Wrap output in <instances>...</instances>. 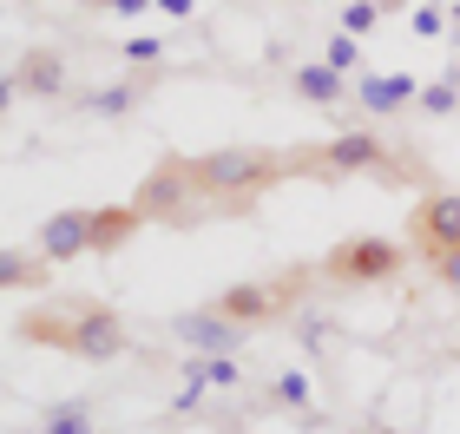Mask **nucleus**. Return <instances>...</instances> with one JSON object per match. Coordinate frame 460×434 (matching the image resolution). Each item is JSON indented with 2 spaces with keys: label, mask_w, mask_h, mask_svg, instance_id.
Instances as JSON below:
<instances>
[{
  "label": "nucleus",
  "mask_w": 460,
  "mask_h": 434,
  "mask_svg": "<svg viewBox=\"0 0 460 434\" xmlns=\"http://www.w3.org/2000/svg\"><path fill=\"white\" fill-rule=\"evenodd\" d=\"M158 13H172V20H191L198 7H191V0H158Z\"/></svg>",
  "instance_id": "obj_27"
},
{
  "label": "nucleus",
  "mask_w": 460,
  "mask_h": 434,
  "mask_svg": "<svg viewBox=\"0 0 460 434\" xmlns=\"http://www.w3.org/2000/svg\"><path fill=\"white\" fill-rule=\"evenodd\" d=\"M289 86H296L309 106H342V99H349V79L329 73L323 59H316V66H296V79H289Z\"/></svg>",
  "instance_id": "obj_15"
},
{
  "label": "nucleus",
  "mask_w": 460,
  "mask_h": 434,
  "mask_svg": "<svg viewBox=\"0 0 460 434\" xmlns=\"http://www.w3.org/2000/svg\"><path fill=\"white\" fill-rule=\"evenodd\" d=\"M263 408H277V415H309V376L303 368H283V376L270 382Z\"/></svg>",
  "instance_id": "obj_18"
},
{
  "label": "nucleus",
  "mask_w": 460,
  "mask_h": 434,
  "mask_svg": "<svg viewBox=\"0 0 460 434\" xmlns=\"http://www.w3.org/2000/svg\"><path fill=\"white\" fill-rule=\"evenodd\" d=\"M289 164H316V178H349V172H388V145L382 132H336L329 145L289 152ZM394 178V172H388Z\"/></svg>",
  "instance_id": "obj_3"
},
{
  "label": "nucleus",
  "mask_w": 460,
  "mask_h": 434,
  "mask_svg": "<svg viewBox=\"0 0 460 434\" xmlns=\"http://www.w3.org/2000/svg\"><path fill=\"white\" fill-rule=\"evenodd\" d=\"M13 99H20V86H13V73H7V79H0V119H7V106H13Z\"/></svg>",
  "instance_id": "obj_28"
},
{
  "label": "nucleus",
  "mask_w": 460,
  "mask_h": 434,
  "mask_svg": "<svg viewBox=\"0 0 460 434\" xmlns=\"http://www.w3.org/2000/svg\"><path fill=\"white\" fill-rule=\"evenodd\" d=\"M447 27H454V20H447V7H434V0H428V7H414V13H408V33H414V40H441Z\"/></svg>",
  "instance_id": "obj_23"
},
{
  "label": "nucleus",
  "mask_w": 460,
  "mask_h": 434,
  "mask_svg": "<svg viewBox=\"0 0 460 434\" xmlns=\"http://www.w3.org/2000/svg\"><path fill=\"white\" fill-rule=\"evenodd\" d=\"M237 382H243L237 356H191L184 362V388H198V395H230Z\"/></svg>",
  "instance_id": "obj_14"
},
{
  "label": "nucleus",
  "mask_w": 460,
  "mask_h": 434,
  "mask_svg": "<svg viewBox=\"0 0 460 434\" xmlns=\"http://www.w3.org/2000/svg\"><path fill=\"white\" fill-rule=\"evenodd\" d=\"M138 224H145V211H138L132 198H125V204H99V211H93V257L125 251V244L138 237Z\"/></svg>",
  "instance_id": "obj_11"
},
{
  "label": "nucleus",
  "mask_w": 460,
  "mask_h": 434,
  "mask_svg": "<svg viewBox=\"0 0 460 434\" xmlns=\"http://www.w3.org/2000/svg\"><path fill=\"white\" fill-rule=\"evenodd\" d=\"M172 336H178L184 349H191V356H237L250 329H237V323H224L217 309L204 303V309H191V316H178V323H172Z\"/></svg>",
  "instance_id": "obj_8"
},
{
  "label": "nucleus",
  "mask_w": 460,
  "mask_h": 434,
  "mask_svg": "<svg viewBox=\"0 0 460 434\" xmlns=\"http://www.w3.org/2000/svg\"><path fill=\"white\" fill-rule=\"evenodd\" d=\"M191 178L204 204L217 211H250L257 191H270L277 178H289V152H263V145H224V152L191 158Z\"/></svg>",
  "instance_id": "obj_1"
},
{
  "label": "nucleus",
  "mask_w": 460,
  "mask_h": 434,
  "mask_svg": "<svg viewBox=\"0 0 460 434\" xmlns=\"http://www.w3.org/2000/svg\"><path fill=\"white\" fill-rule=\"evenodd\" d=\"M93 402H53L47 415H40V434H93Z\"/></svg>",
  "instance_id": "obj_19"
},
{
  "label": "nucleus",
  "mask_w": 460,
  "mask_h": 434,
  "mask_svg": "<svg viewBox=\"0 0 460 434\" xmlns=\"http://www.w3.org/2000/svg\"><path fill=\"white\" fill-rule=\"evenodd\" d=\"M375 27H382V0H349V7H342V33L362 40V33H375Z\"/></svg>",
  "instance_id": "obj_22"
},
{
  "label": "nucleus",
  "mask_w": 460,
  "mask_h": 434,
  "mask_svg": "<svg viewBox=\"0 0 460 434\" xmlns=\"http://www.w3.org/2000/svg\"><path fill=\"white\" fill-rule=\"evenodd\" d=\"M125 349H132V336H125V323L112 316L106 303H73V349H66V356H79V362H119Z\"/></svg>",
  "instance_id": "obj_7"
},
{
  "label": "nucleus",
  "mask_w": 460,
  "mask_h": 434,
  "mask_svg": "<svg viewBox=\"0 0 460 434\" xmlns=\"http://www.w3.org/2000/svg\"><path fill=\"white\" fill-rule=\"evenodd\" d=\"M402 244H388V237H342L336 251L323 257V277H336V283H388V277H402Z\"/></svg>",
  "instance_id": "obj_4"
},
{
  "label": "nucleus",
  "mask_w": 460,
  "mask_h": 434,
  "mask_svg": "<svg viewBox=\"0 0 460 434\" xmlns=\"http://www.w3.org/2000/svg\"><path fill=\"white\" fill-rule=\"evenodd\" d=\"M20 342L33 349H73V303H47L20 316Z\"/></svg>",
  "instance_id": "obj_12"
},
{
  "label": "nucleus",
  "mask_w": 460,
  "mask_h": 434,
  "mask_svg": "<svg viewBox=\"0 0 460 434\" xmlns=\"http://www.w3.org/2000/svg\"><path fill=\"white\" fill-rule=\"evenodd\" d=\"M93 7H106V13H145L152 0H93Z\"/></svg>",
  "instance_id": "obj_26"
},
{
  "label": "nucleus",
  "mask_w": 460,
  "mask_h": 434,
  "mask_svg": "<svg viewBox=\"0 0 460 434\" xmlns=\"http://www.w3.org/2000/svg\"><path fill=\"white\" fill-rule=\"evenodd\" d=\"M414 106H421L428 119H454L460 112V86H454V79H428V86L414 93Z\"/></svg>",
  "instance_id": "obj_21"
},
{
  "label": "nucleus",
  "mask_w": 460,
  "mask_h": 434,
  "mask_svg": "<svg viewBox=\"0 0 460 434\" xmlns=\"http://www.w3.org/2000/svg\"><path fill=\"white\" fill-rule=\"evenodd\" d=\"M93 434H112V428H93Z\"/></svg>",
  "instance_id": "obj_32"
},
{
  "label": "nucleus",
  "mask_w": 460,
  "mask_h": 434,
  "mask_svg": "<svg viewBox=\"0 0 460 434\" xmlns=\"http://www.w3.org/2000/svg\"><path fill=\"white\" fill-rule=\"evenodd\" d=\"M362 434H394V428H388V421H368V428H362Z\"/></svg>",
  "instance_id": "obj_29"
},
{
  "label": "nucleus",
  "mask_w": 460,
  "mask_h": 434,
  "mask_svg": "<svg viewBox=\"0 0 460 434\" xmlns=\"http://www.w3.org/2000/svg\"><path fill=\"white\" fill-rule=\"evenodd\" d=\"M33 251L47 257V263H73V257H86V251H93V211H53L47 224H40Z\"/></svg>",
  "instance_id": "obj_9"
},
{
  "label": "nucleus",
  "mask_w": 460,
  "mask_h": 434,
  "mask_svg": "<svg viewBox=\"0 0 460 434\" xmlns=\"http://www.w3.org/2000/svg\"><path fill=\"white\" fill-rule=\"evenodd\" d=\"M447 20H454V33H460V0H454V7H447Z\"/></svg>",
  "instance_id": "obj_31"
},
{
  "label": "nucleus",
  "mask_w": 460,
  "mask_h": 434,
  "mask_svg": "<svg viewBox=\"0 0 460 434\" xmlns=\"http://www.w3.org/2000/svg\"><path fill=\"white\" fill-rule=\"evenodd\" d=\"M145 99V79H119V86H99V93H86V112L93 119H125Z\"/></svg>",
  "instance_id": "obj_17"
},
{
  "label": "nucleus",
  "mask_w": 460,
  "mask_h": 434,
  "mask_svg": "<svg viewBox=\"0 0 460 434\" xmlns=\"http://www.w3.org/2000/svg\"><path fill=\"white\" fill-rule=\"evenodd\" d=\"M138 211H145V224H198L211 204H204V191H198V178H191V158H158L152 172H145V184H138Z\"/></svg>",
  "instance_id": "obj_2"
},
{
  "label": "nucleus",
  "mask_w": 460,
  "mask_h": 434,
  "mask_svg": "<svg viewBox=\"0 0 460 434\" xmlns=\"http://www.w3.org/2000/svg\"><path fill=\"white\" fill-rule=\"evenodd\" d=\"M13 86H20V93H40V99H53L59 86H66V59H59L53 47H33L27 59H20Z\"/></svg>",
  "instance_id": "obj_13"
},
{
  "label": "nucleus",
  "mask_w": 460,
  "mask_h": 434,
  "mask_svg": "<svg viewBox=\"0 0 460 434\" xmlns=\"http://www.w3.org/2000/svg\"><path fill=\"white\" fill-rule=\"evenodd\" d=\"M434 277H441L447 289H460V251H447V257H434Z\"/></svg>",
  "instance_id": "obj_24"
},
{
  "label": "nucleus",
  "mask_w": 460,
  "mask_h": 434,
  "mask_svg": "<svg viewBox=\"0 0 460 434\" xmlns=\"http://www.w3.org/2000/svg\"><path fill=\"white\" fill-rule=\"evenodd\" d=\"M47 270H53V263L40 251H20V244L0 251V289H33V283H47Z\"/></svg>",
  "instance_id": "obj_16"
},
{
  "label": "nucleus",
  "mask_w": 460,
  "mask_h": 434,
  "mask_svg": "<svg viewBox=\"0 0 460 434\" xmlns=\"http://www.w3.org/2000/svg\"><path fill=\"white\" fill-rule=\"evenodd\" d=\"M125 59H164V40H125Z\"/></svg>",
  "instance_id": "obj_25"
},
{
  "label": "nucleus",
  "mask_w": 460,
  "mask_h": 434,
  "mask_svg": "<svg viewBox=\"0 0 460 434\" xmlns=\"http://www.w3.org/2000/svg\"><path fill=\"white\" fill-rule=\"evenodd\" d=\"M414 93H421V86H414L408 73H362V79H355V99H362V112H375V119L414 106Z\"/></svg>",
  "instance_id": "obj_10"
},
{
  "label": "nucleus",
  "mask_w": 460,
  "mask_h": 434,
  "mask_svg": "<svg viewBox=\"0 0 460 434\" xmlns=\"http://www.w3.org/2000/svg\"><path fill=\"white\" fill-rule=\"evenodd\" d=\"M289 297H296V283H270V277H250V283H230V289H217V316L224 323H237V329H263L270 316H283L289 309Z\"/></svg>",
  "instance_id": "obj_5"
},
{
  "label": "nucleus",
  "mask_w": 460,
  "mask_h": 434,
  "mask_svg": "<svg viewBox=\"0 0 460 434\" xmlns=\"http://www.w3.org/2000/svg\"><path fill=\"white\" fill-rule=\"evenodd\" d=\"M408 237H414V251H421L428 263L460 251V191H428L408 211Z\"/></svg>",
  "instance_id": "obj_6"
},
{
  "label": "nucleus",
  "mask_w": 460,
  "mask_h": 434,
  "mask_svg": "<svg viewBox=\"0 0 460 434\" xmlns=\"http://www.w3.org/2000/svg\"><path fill=\"white\" fill-rule=\"evenodd\" d=\"M447 79H454V86H460V53H454V66H447Z\"/></svg>",
  "instance_id": "obj_30"
},
{
  "label": "nucleus",
  "mask_w": 460,
  "mask_h": 434,
  "mask_svg": "<svg viewBox=\"0 0 460 434\" xmlns=\"http://www.w3.org/2000/svg\"><path fill=\"white\" fill-rule=\"evenodd\" d=\"M323 66L342 73V79H355V73H362V40H355V33H329L323 40Z\"/></svg>",
  "instance_id": "obj_20"
}]
</instances>
